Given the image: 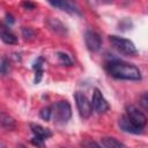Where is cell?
<instances>
[{
    "label": "cell",
    "instance_id": "cell-1",
    "mask_svg": "<svg viewBox=\"0 0 148 148\" xmlns=\"http://www.w3.org/2000/svg\"><path fill=\"white\" fill-rule=\"evenodd\" d=\"M106 71L111 76L120 80L138 81L141 79V72L135 65L121 60L109 61L106 64Z\"/></svg>",
    "mask_w": 148,
    "mask_h": 148
},
{
    "label": "cell",
    "instance_id": "cell-2",
    "mask_svg": "<svg viewBox=\"0 0 148 148\" xmlns=\"http://www.w3.org/2000/svg\"><path fill=\"white\" fill-rule=\"evenodd\" d=\"M52 118L57 124H66L72 117V108L67 101H59L51 106Z\"/></svg>",
    "mask_w": 148,
    "mask_h": 148
},
{
    "label": "cell",
    "instance_id": "cell-3",
    "mask_svg": "<svg viewBox=\"0 0 148 148\" xmlns=\"http://www.w3.org/2000/svg\"><path fill=\"white\" fill-rule=\"evenodd\" d=\"M111 46L119 53L124 56H135L138 53V50L134 45V43L130 39L118 37V36H110L109 37Z\"/></svg>",
    "mask_w": 148,
    "mask_h": 148
},
{
    "label": "cell",
    "instance_id": "cell-4",
    "mask_svg": "<svg viewBox=\"0 0 148 148\" xmlns=\"http://www.w3.org/2000/svg\"><path fill=\"white\" fill-rule=\"evenodd\" d=\"M125 114L140 130H143L145 126L147 125V117H146V114L141 110H139L136 106H134V105H127Z\"/></svg>",
    "mask_w": 148,
    "mask_h": 148
},
{
    "label": "cell",
    "instance_id": "cell-5",
    "mask_svg": "<svg viewBox=\"0 0 148 148\" xmlns=\"http://www.w3.org/2000/svg\"><path fill=\"white\" fill-rule=\"evenodd\" d=\"M75 102H76V106H77L80 116L84 119L89 118L92 112V106H91V102H89L88 97L82 92H76Z\"/></svg>",
    "mask_w": 148,
    "mask_h": 148
},
{
    "label": "cell",
    "instance_id": "cell-6",
    "mask_svg": "<svg viewBox=\"0 0 148 148\" xmlns=\"http://www.w3.org/2000/svg\"><path fill=\"white\" fill-rule=\"evenodd\" d=\"M91 106H92V110L96 112V113H104L105 111L109 110V103L108 101L105 99V97L102 95V92L95 88L94 89V92H92V99H91Z\"/></svg>",
    "mask_w": 148,
    "mask_h": 148
},
{
    "label": "cell",
    "instance_id": "cell-7",
    "mask_svg": "<svg viewBox=\"0 0 148 148\" xmlns=\"http://www.w3.org/2000/svg\"><path fill=\"white\" fill-rule=\"evenodd\" d=\"M84 42H86V45L88 47L89 51L91 52H97L101 46H102V39H101V36L92 31V30H88L84 35Z\"/></svg>",
    "mask_w": 148,
    "mask_h": 148
},
{
    "label": "cell",
    "instance_id": "cell-8",
    "mask_svg": "<svg viewBox=\"0 0 148 148\" xmlns=\"http://www.w3.org/2000/svg\"><path fill=\"white\" fill-rule=\"evenodd\" d=\"M118 126L120 127L121 131L124 132H127V133H131V134H139L142 132V130H140L139 127H136L127 117L126 114H123L119 120H118Z\"/></svg>",
    "mask_w": 148,
    "mask_h": 148
},
{
    "label": "cell",
    "instance_id": "cell-9",
    "mask_svg": "<svg viewBox=\"0 0 148 148\" xmlns=\"http://www.w3.org/2000/svg\"><path fill=\"white\" fill-rule=\"evenodd\" d=\"M50 5L61 9L64 12H67L69 14H77V15L81 14L79 8L73 2H71V1H50Z\"/></svg>",
    "mask_w": 148,
    "mask_h": 148
},
{
    "label": "cell",
    "instance_id": "cell-10",
    "mask_svg": "<svg viewBox=\"0 0 148 148\" xmlns=\"http://www.w3.org/2000/svg\"><path fill=\"white\" fill-rule=\"evenodd\" d=\"M30 128H31L34 135L42 139V140H46L52 135V132L49 128H45V127H43L40 125H37V124H31Z\"/></svg>",
    "mask_w": 148,
    "mask_h": 148
},
{
    "label": "cell",
    "instance_id": "cell-11",
    "mask_svg": "<svg viewBox=\"0 0 148 148\" xmlns=\"http://www.w3.org/2000/svg\"><path fill=\"white\" fill-rule=\"evenodd\" d=\"M101 141L105 148H127L123 142L111 136H104L101 139Z\"/></svg>",
    "mask_w": 148,
    "mask_h": 148
},
{
    "label": "cell",
    "instance_id": "cell-12",
    "mask_svg": "<svg viewBox=\"0 0 148 148\" xmlns=\"http://www.w3.org/2000/svg\"><path fill=\"white\" fill-rule=\"evenodd\" d=\"M1 39H2V42H5L6 44H9V45L17 43L16 36L5 25H2V28H1Z\"/></svg>",
    "mask_w": 148,
    "mask_h": 148
},
{
    "label": "cell",
    "instance_id": "cell-13",
    "mask_svg": "<svg viewBox=\"0 0 148 148\" xmlns=\"http://www.w3.org/2000/svg\"><path fill=\"white\" fill-rule=\"evenodd\" d=\"M34 69H35V82L38 83L43 75V58L37 59V61L34 65Z\"/></svg>",
    "mask_w": 148,
    "mask_h": 148
},
{
    "label": "cell",
    "instance_id": "cell-14",
    "mask_svg": "<svg viewBox=\"0 0 148 148\" xmlns=\"http://www.w3.org/2000/svg\"><path fill=\"white\" fill-rule=\"evenodd\" d=\"M1 126L6 130H13L15 128V120L10 116L6 113H1Z\"/></svg>",
    "mask_w": 148,
    "mask_h": 148
},
{
    "label": "cell",
    "instance_id": "cell-15",
    "mask_svg": "<svg viewBox=\"0 0 148 148\" xmlns=\"http://www.w3.org/2000/svg\"><path fill=\"white\" fill-rule=\"evenodd\" d=\"M49 27L53 30V31H56V32H66V28H65V25L60 22V21H58V20H50L49 21Z\"/></svg>",
    "mask_w": 148,
    "mask_h": 148
},
{
    "label": "cell",
    "instance_id": "cell-16",
    "mask_svg": "<svg viewBox=\"0 0 148 148\" xmlns=\"http://www.w3.org/2000/svg\"><path fill=\"white\" fill-rule=\"evenodd\" d=\"M39 116L40 118H43L44 120H50V118H52V109L51 106H45L39 111Z\"/></svg>",
    "mask_w": 148,
    "mask_h": 148
},
{
    "label": "cell",
    "instance_id": "cell-17",
    "mask_svg": "<svg viewBox=\"0 0 148 148\" xmlns=\"http://www.w3.org/2000/svg\"><path fill=\"white\" fill-rule=\"evenodd\" d=\"M57 54H58V58L60 59V64L61 65H67V66L72 65V60H71V58H69L68 54L62 53V52H58Z\"/></svg>",
    "mask_w": 148,
    "mask_h": 148
},
{
    "label": "cell",
    "instance_id": "cell-18",
    "mask_svg": "<svg viewBox=\"0 0 148 148\" xmlns=\"http://www.w3.org/2000/svg\"><path fill=\"white\" fill-rule=\"evenodd\" d=\"M22 35H23V37L25 38V39H28V38H32V37H35V31L31 29V28H22Z\"/></svg>",
    "mask_w": 148,
    "mask_h": 148
},
{
    "label": "cell",
    "instance_id": "cell-19",
    "mask_svg": "<svg viewBox=\"0 0 148 148\" xmlns=\"http://www.w3.org/2000/svg\"><path fill=\"white\" fill-rule=\"evenodd\" d=\"M9 72V61L6 58H2L1 60V74L6 75Z\"/></svg>",
    "mask_w": 148,
    "mask_h": 148
},
{
    "label": "cell",
    "instance_id": "cell-20",
    "mask_svg": "<svg viewBox=\"0 0 148 148\" xmlns=\"http://www.w3.org/2000/svg\"><path fill=\"white\" fill-rule=\"evenodd\" d=\"M140 103H141V105L143 106V109L148 111V91H146V92L140 97Z\"/></svg>",
    "mask_w": 148,
    "mask_h": 148
},
{
    "label": "cell",
    "instance_id": "cell-21",
    "mask_svg": "<svg viewBox=\"0 0 148 148\" xmlns=\"http://www.w3.org/2000/svg\"><path fill=\"white\" fill-rule=\"evenodd\" d=\"M83 146H84V148H102L98 143H96L95 141H86L84 143H83Z\"/></svg>",
    "mask_w": 148,
    "mask_h": 148
},
{
    "label": "cell",
    "instance_id": "cell-22",
    "mask_svg": "<svg viewBox=\"0 0 148 148\" xmlns=\"http://www.w3.org/2000/svg\"><path fill=\"white\" fill-rule=\"evenodd\" d=\"M31 142H32L35 146H37V147H43V145H44V140H42V139H39V138H37V136H34V138L31 139Z\"/></svg>",
    "mask_w": 148,
    "mask_h": 148
},
{
    "label": "cell",
    "instance_id": "cell-23",
    "mask_svg": "<svg viewBox=\"0 0 148 148\" xmlns=\"http://www.w3.org/2000/svg\"><path fill=\"white\" fill-rule=\"evenodd\" d=\"M22 6H23L24 8H34V7H35V5L31 3V2H23Z\"/></svg>",
    "mask_w": 148,
    "mask_h": 148
},
{
    "label": "cell",
    "instance_id": "cell-24",
    "mask_svg": "<svg viewBox=\"0 0 148 148\" xmlns=\"http://www.w3.org/2000/svg\"><path fill=\"white\" fill-rule=\"evenodd\" d=\"M6 17H7V22H8L9 24L14 23V18H13V16H12L10 14H7V15H6Z\"/></svg>",
    "mask_w": 148,
    "mask_h": 148
}]
</instances>
